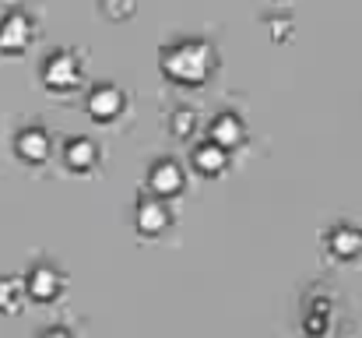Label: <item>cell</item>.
Returning <instances> with one entry per match:
<instances>
[{
    "label": "cell",
    "instance_id": "obj_3",
    "mask_svg": "<svg viewBox=\"0 0 362 338\" xmlns=\"http://www.w3.org/2000/svg\"><path fill=\"white\" fill-rule=\"evenodd\" d=\"M46 81L53 89H71L78 81V60L67 57V53H57L49 64H46Z\"/></svg>",
    "mask_w": 362,
    "mask_h": 338
},
{
    "label": "cell",
    "instance_id": "obj_2",
    "mask_svg": "<svg viewBox=\"0 0 362 338\" xmlns=\"http://www.w3.org/2000/svg\"><path fill=\"white\" fill-rule=\"evenodd\" d=\"M28 35H32L28 18L14 11V14H7V18H4V25H0V50H7V53L25 50V46H28Z\"/></svg>",
    "mask_w": 362,
    "mask_h": 338
},
{
    "label": "cell",
    "instance_id": "obj_8",
    "mask_svg": "<svg viewBox=\"0 0 362 338\" xmlns=\"http://www.w3.org/2000/svg\"><path fill=\"white\" fill-rule=\"evenodd\" d=\"M165 222H169V215H165L162 201H144V205L137 208V225H141V232H162Z\"/></svg>",
    "mask_w": 362,
    "mask_h": 338
},
{
    "label": "cell",
    "instance_id": "obj_4",
    "mask_svg": "<svg viewBox=\"0 0 362 338\" xmlns=\"http://www.w3.org/2000/svg\"><path fill=\"white\" fill-rule=\"evenodd\" d=\"M88 110H92L95 120H113V116L123 110V96L113 89V85H103V89H95V92H92Z\"/></svg>",
    "mask_w": 362,
    "mask_h": 338
},
{
    "label": "cell",
    "instance_id": "obj_12",
    "mask_svg": "<svg viewBox=\"0 0 362 338\" xmlns=\"http://www.w3.org/2000/svg\"><path fill=\"white\" fill-rule=\"evenodd\" d=\"M359 243H362V236H356V232H341V236H338V250H341V257H352Z\"/></svg>",
    "mask_w": 362,
    "mask_h": 338
},
{
    "label": "cell",
    "instance_id": "obj_9",
    "mask_svg": "<svg viewBox=\"0 0 362 338\" xmlns=\"http://www.w3.org/2000/svg\"><path fill=\"white\" fill-rule=\"evenodd\" d=\"M211 134H215V145H218V148H229V145H240V141H243L240 120H236V116H229V113L215 120Z\"/></svg>",
    "mask_w": 362,
    "mask_h": 338
},
{
    "label": "cell",
    "instance_id": "obj_5",
    "mask_svg": "<svg viewBox=\"0 0 362 338\" xmlns=\"http://www.w3.org/2000/svg\"><path fill=\"white\" fill-rule=\"evenodd\" d=\"M18 155L28 159V162H42V159L49 155L46 134H42V130H25V134L18 137Z\"/></svg>",
    "mask_w": 362,
    "mask_h": 338
},
{
    "label": "cell",
    "instance_id": "obj_13",
    "mask_svg": "<svg viewBox=\"0 0 362 338\" xmlns=\"http://www.w3.org/2000/svg\"><path fill=\"white\" fill-rule=\"evenodd\" d=\"M46 338H67V332H60V328H57V332H46Z\"/></svg>",
    "mask_w": 362,
    "mask_h": 338
},
{
    "label": "cell",
    "instance_id": "obj_1",
    "mask_svg": "<svg viewBox=\"0 0 362 338\" xmlns=\"http://www.w3.org/2000/svg\"><path fill=\"white\" fill-rule=\"evenodd\" d=\"M162 67L173 81H183V85H197L208 78L211 71V50L204 43H180L173 50H165L162 57Z\"/></svg>",
    "mask_w": 362,
    "mask_h": 338
},
{
    "label": "cell",
    "instance_id": "obj_11",
    "mask_svg": "<svg viewBox=\"0 0 362 338\" xmlns=\"http://www.w3.org/2000/svg\"><path fill=\"white\" fill-rule=\"evenodd\" d=\"M92 159H95V152H92V145H88V141H74V145L67 148V162H71L74 169H88V166H92Z\"/></svg>",
    "mask_w": 362,
    "mask_h": 338
},
{
    "label": "cell",
    "instance_id": "obj_7",
    "mask_svg": "<svg viewBox=\"0 0 362 338\" xmlns=\"http://www.w3.org/2000/svg\"><path fill=\"white\" fill-rule=\"evenodd\" d=\"M57 289H60V275H57V271L35 268V271L28 275V293H32L35 300H49V296H57Z\"/></svg>",
    "mask_w": 362,
    "mask_h": 338
},
{
    "label": "cell",
    "instance_id": "obj_6",
    "mask_svg": "<svg viewBox=\"0 0 362 338\" xmlns=\"http://www.w3.org/2000/svg\"><path fill=\"white\" fill-rule=\"evenodd\" d=\"M180 184H183V176H180V169H176V162H158L155 169H151V187H155V194H176L180 191Z\"/></svg>",
    "mask_w": 362,
    "mask_h": 338
},
{
    "label": "cell",
    "instance_id": "obj_10",
    "mask_svg": "<svg viewBox=\"0 0 362 338\" xmlns=\"http://www.w3.org/2000/svg\"><path fill=\"white\" fill-rule=\"evenodd\" d=\"M222 166H226V152L218 148V145H204V148H197V169L201 173H222Z\"/></svg>",
    "mask_w": 362,
    "mask_h": 338
}]
</instances>
